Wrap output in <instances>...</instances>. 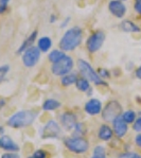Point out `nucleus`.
Masks as SVG:
<instances>
[{"label": "nucleus", "mask_w": 141, "mask_h": 158, "mask_svg": "<svg viewBox=\"0 0 141 158\" xmlns=\"http://www.w3.org/2000/svg\"><path fill=\"white\" fill-rule=\"evenodd\" d=\"M62 106L60 101L55 100V99H47L43 104V110L45 111H53L55 109L60 108Z\"/></svg>", "instance_id": "aec40b11"}, {"label": "nucleus", "mask_w": 141, "mask_h": 158, "mask_svg": "<svg viewBox=\"0 0 141 158\" xmlns=\"http://www.w3.org/2000/svg\"><path fill=\"white\" fill-rule=\"evenodd\" d=\"M113 131L118 138H123L128 131V124L124 121L122 116H118L113 121Z\"/></svg>", "instance_id": "9b49d317"}, {"label": "nucleus", "mask_w": 141, "mask_h": 158, "mask_svg": "<svg viewBox=\"0 0 141 158\" xmlns=\"http://www.w3.org/2000/svg\"><path fill=\"white\" fill-rule=\"evenodd\" d=\"M106 35L103 31L98 30L92 32L90 35L88 36L86 40V49L89 53L93 54V53L98 52V51L101 49L102 46L104 45V42H105Z\"/></svg>", "instance_id": "39448f33"}, {"label": "nucleus", "mask_w": 141, "mask_h": 158, "mask_svg": "<svg viewBox=\"0 0 141 158\" xmlns=\"http://www.w3.org/2000/svg\"><path fill=\"white\" fill-rule=\"evenodd\" d=\"M77 66L82 77H86L90 83L94 85H107V83L103 79H101V77L98 74V71L86 60L79 58L77 62Z\"/></svg>", "instance_id": "7ed1b4c3"}, {"label": "nucleus", "mask_w": 141, "mask_h": 158, "mask_svg": "<svg viewBox=\"0 0 141 158\" xmlns=\"http://www.w3.org/2000/svg\"><path fill=\"white\" fill-rule=\"evenodd\" d=\"M60 123L64 126L65 130L67 131H73L75 125L77 124V115L72 111H65L60 116Z\"/></svg>", "instance_id": "f8f14e48"}, {"label": "nucleus", "mask_w": 141, "mask_h": 158, "mask_svg": "<svg viewBox=\"0 0 141 158\" xmlns=\"http://www.w3.org/2000/svg\"><path fill=\"white\" fill-rule=\"evenodd\" d=\"M0 147L8 152H18L20 150L19 145L10 136L6 135H2V137L0 138Z\"/></svg>", "instance_id": "2eb2a0df"}, {"label": "nucleus", "mask_w": 141, "mask_h": 158, "mask_svg": "<svg viewBox=\"0 0 141 158\" xmlns=\"http://www.w3.org/2000/svg\"><path fill=\"white\" fill-rule=\"evenodd\" d=\"M2 135H4V127L0 125V136H2Z\"/></svg>", "instance_id": "ea45409f"}, {"label": "nucleus", "mask_w": 141, "mask_h": 158, "mask_svg": "<svg viewBox=\"0 0 141 158\" xmlns=\"http://www.w3.org/2000/svg\"><path fill=\"white\" fill-rule=\"evenodd\" d=\"M114 136V131L111 127H109L108 125L103 124L100 126L99 132H98V137L103 141H108L113 138Z\"/></svg>", "instance_id": "a211bd4d"}, {"label": "nucleus", "mask_w": 141, "mask_h": 158, "mask_svg": "<svg viewBox=\"0 0 141 158\" xmlns=\"http://www.w3.org/2000/svg\"><path fill=\"white\" fill-rule=\"evenodd\" d=\"M70 21H71V18H70V17H67V18H65L64 20L60 23V28H62V29L67 28V26L69 25Z\"/></svg>", "instance_id": "72a5a7b5"}, {"label": "nucleus", "mask_w": 141, "mask_h": 158, "mask_svg": "<svg viewBox=\"0 0 141 158\" xmlns=\"http://www.w3.org/2000/svg\"><path fill=\"white\" fill-rule=\"evenodd\" d=\"M4 105H6V100H4V99H0V108Z\"/></svg>", "instance_id": "58836bf2"}, {"label": "nucleus", "mask_w": 141, "mask_h": 158, "mask_svg": "<svg viewBox=\"0 0 141 158\" xmlns=\"http://www.w3.org/2000/svg\"><path fill=\"white\" fill-rule=\"evenodd\" d=\"M119 29L124 33H141V27L131 19H123L119 25Z\"/></svg>", "instance_id": "4468645a"}, {"label": "nucleus", "mask_w": 141, "mask_h": 158, "mask_svg": "<svg viewBox=\"0 0 141 158\" xmlns=\"http://www.w3.org/2000/svg\"><path fill=\"white\" fill-rule=\"evenodd\" d=\"M1 158H20V156L16 152H14V153H6V154L2 155Z\"/></svg>", "instance_id": "473e14b6"}, {"label": "nucleus", "mask_w": 141, "mask_h": 158, "mask_svg": "<svg viewBox=\"0 0 141 158\" xmlns=\"http://www.w3.org/2000/svg\"><path fill=\"white\" fill-rule=\"evenodd\" d=\"M56 20H57V16L55 15V14H51V15H50V19H49L50 23H54Z\"/></svg>", "instance_id": "e433bc0d"}, {"label": "nucleus", "mask_w": 141, "mask_h": 158, "mask_svg": "<svg viewBox=\"0 0 141 158\" xmlns=\"http://www.w3.org/2000/svg\"><path fill=\"white\" fill-rule=\"evenodd\" d=\"M33 158H47V152L44 150H37L33 153Z\"/></svg>", "instance_id": "2f4dec72"}, {"label": "nucleus", "mask_w": 141, "mask_h": 158, "mask_svg": "<svg viewBox=\"0 0 141 158\" xmlns=\"http://www.w3.org/2000/svg\"><path fill=\"white\" fill-rule=\"evenodd\" d=\"M40 50L35 46L28 48L27 50L21 53V62L23 66L27 68H32L38 63L40 58Z\"/></svg>", "instance_id": "6e6552de"}, {"label": "nucleus", "mask_w": 141, "mask_h": 158, "mask_svg": "<svg viewBox=\"0 0 141 158\" xmlns=\"http://www.w3.org/2000/svg\"><path fill=\"white\" fill-rule=\"evenodd\" d=\"M60 135V127L54 120H50L40 131L42 138H57Z\"/></svg>", "instance_id": "9d476101"}, {"label": "nucleus", "mask_w": 141, "mask_h": 158, "mask_svg": "<svg viewBox=\"0 0 141 158\" xmlns=\"http://www.w3.org/2000/svg\"><path fill=\"white\" fill-rule=\"evenodd\" d=\"M65 147L70 152L75 154H84L89 149V143L86 139L82 137H70L64 140Z\"/></svg>", "instance_id": "423d86ee"}, {"label": "nucleus", "mask_w": 141, "mask_h": 158, "mask_svg": "<svg viewBox=\"0 0 141 158\" xmlns=\"http://www.w3.org/2000/svg\"><path fill=\"white\" fill-rule=\"evenodd\" d=\"M73 66H74L73 58L70 56V55L66 54L62 60H58L57 63L52 64L51 71H52V73L54 75H56V77H64V75L72 72Z\"/></svg>", "instance_id": "20e7f679"}, {"label": "nucleus", "mask_w": 141, "mask_h": 158, "mask_svg": "<svg viewBox=\"0 0 141 158\" xmlns=\"http://www.w3.org/2000/svg\"><path fill=\"white\" fill-rule=\"evenodd\" d=\"M133 9L134 12L137 14V16L141 17V0H134Z\"/></svg>", "instance_id": "cd10ccee"}, {"label": "nucleus", "mask_w": 141, "mask_h": 158, "mask_svg": "<svg viewBox=\"0 0 141 158\" xmlns=\"http://www.w3.org/2000/svg\"><path fill=\"white\" fill-rule=\"evenodd\" d=\"M91 158H106L105 155V149L102 145H98L94 148L93 150V155Z\"/></svg>", "instance_id": "b1692460"}, {"label": "nucleus", "mask_w": 141, "mask_h": 158, "mask_svg": "<svg viewBox=\"0 0 141 158\" xmlns=\"http://www.w3.org/2000/svg\"><path fill=\"white\" fill-rule=\"evenodd\" d=\"M98 74L101 77V79L105 80V79H109L111 77V72L109 71L107 68H100L98 70Z\"/></svg>", "instance_id": "bb28decb"}, {"label": "nucleus", "mask_w": 141, "mask_h": 158, "mask_svg": "<svg viewBox=\"0 0 141 158\" xmlns=\"http://www.w3.org/2000/svg\"><path fill=\"white\" fill-rule=\"evenodd\" d=\"M126 68H127V70H132L133 68H134V63H132V62L127 63V65H126Z\"/></svg>", "instance_id": "4c0bfd02"}, {"label": "nucleus", "mask_w": 141, "mask_h": 158, "mask_svg": "<svg viewBox=\"0 0 141 158\" xmlns=\"http://www.w3.org/2000/svg\"><path fill=\"white\" fill-rule=\"evenodd\" d=\"M11 0H0V14H3L6 12L8 10V6H9V2Z\"/></svg>", "instance_id": "7c9ffc66"}, {"label": "nucleus", "mask_w": 141, "mask_h": 158, "mask_svg": "<svg viewBox=\"0 0 141 158\" xmlns=\"http://www.w3.org/2000/svg\"><path fill=\"white\" fill-rule=\"evenodd\" d=\"M52 40L49 36H42L37 40V46L36 47L40 50V52L47 53L49 52L50 49L52 48Z\"/></svg>", "instance_id": "f3484780"}, {"label": "nucleus", "mask_w": 141, "mask_h": 158, "mask_svg": "<svg viewBox=\"0 0 141 158\" xmlns=\"http://www.w3.org/2000/svg\"><path fill=\"white\" fill-rule=\"evenodd\" d=\"M83 40V29L79 26H74L65 31L60 37L58 46L64 52H71L77 49Z\"/></svg>", "instance_id": "f257e3e1"}, {"label": "nucleus", "mask_w": 141, "mask_h": 158, "mask_svg": "<svg viewBox=\"0 0 141 158\" xmlns=\"http://www.w3.org/2000/svg\"><path fill=\"white\" fill-rule=\"evenodd\" d=\"M77 77H77V73H75V72H70V73L62 77V79H60V84L64 87L71 86V85L75 84Z\"/></svg>", "instance_id": "412c9836"}, {"label": "nucleus", "mask_w": 141, "mask_h": 158, "mask_svg": "<svg viewBox=\"0 0 141 158\" xmlns=\"http://www.w3.org/2000/svg\"><path fill=\"white\" fill-rule=\"evenodd\" d=\"M38 113L31 109L26 110H19L13 114L6 121V124L13 128H23L31 125L37 118Z\"/></svg>", "instance_id": "f03ea898"}, {"label": "nucleus", "mask_w": 141, "mask_h": 158, "mask_svg": "<svg viewBox=\"0 0 141 158\" xmlns=\"http://www.w3.org/2000/svg\"><path fill=\"white\" fill-rule=\"evenodd\" d=\"M133 130L137 133H141V116L138 117L133 123Z\"/></svg>", "instance_id": "c756f323"}, {"label": "nucleus", "mask_w": 141, "mask_h": 158, "mask_svg": "<svg viewBox=\"0 0 141 158\" xmlns=\"http://www.w3.org/2000/svg\"><path fill=\"white\" fill-rule=\"evenodd\" d=\"M29 158H33V157H32V156H31V157H29Z\"/></svg>", "instance_id": "79ce46f5"}, {"label": "nucleus", "mask_w": 141, "mask_h": 158, "mask_svg": "<svg viewBox=\"0 0 141 158\" xmlns=\"http://www.w3.org/2000/svg\"><path fill=\"white\" fill-rule=\"evenodd\" d=\"M120 1H123V2H125V1H127V0H120Z\"/></svg>", "instance_id": "a19ab883"}, {"label": "nucleus", "mask_w": 141, "mask_h": 158, "mask_svg": "<svg viewBox=\"0 0 141 158\" xmlns=\"http://www.w3.org/2000/svg\"><path fill=\"white\" fill-rule=\"evenodd\" d=\"M135 77H137L138 80H141V65L135 69Z\"/></svg>", "instance_id": "c9c22d12"}, {"label": "nucleus", "mask_w": 141, "mask_h": 158, "mask_svg": "<svg viewBox=\"0 0 141 158\" xmlns=\"http://www.w3.org/2000/svg\"><path fill=\"white\" fill-rule=\"evenodd\" d=\"M122 118L124 119V121L127 124H132V123L135 122V120L137 119V113L133 109H127V110H124L122 113Z\"/></svg>", "instance_id": "5701e85b"}, {"label": "nucleus", "mask_w": 141, "mask_h": 158, "mask_svg": "<svg viewBox=\"0 0 141 158\" xmlns=\"http://www.w3.org/2000/svg\"><path fill=\"white\" fill-rule=\"evenodd\" d=\"M135 144L137 145L138 148H140V149H141V133H139L135 137Z\"/></svg>", "instance_id": "f704fd0d"}, {"label": "nucleus", "mask_w": 141, "mask_h": 158, "mask_svg": "<svg viewBox=\"0 0 141 158\" xmlns=\"http://www.w3.org/2000/svg\"><path fill=\"white\" fill-rule=\"evenodd\" d=\"M37 35H38L37 30H34L33 32H31L30 35H29L28 37H27L23 43H21V45H20V46H19L18 50H17V53H18V54H21V53H23L25 50L28 49V48L32 47L33 44L36 42V38H37Z\"/></svg>", "instance_id": "dca6fc26"}, {"label": "nucleus", "mask_w": 141, "mask_h": 158, "mask_svg": "<svg viewBox=\"0 0 141 158\" xmlns=\"http://www.w3.org/2000/svg\"><path fill=\"white\" fill-rule=\"evenodd\" d=\"M107 8L109 13L118 19H123L127 13V6L125 2L120 1V0H110L107 4Z\"/></svg>", "instance_id": "1a4fd4ad"}, {"label": "nucleus", "mask_w": 141, "mask_h": 158, "mask_svg": "<svg viewBox=\"0 0 141 158\" xmlns=\"http://www.w3.org/2000/svg\"><path fill=\"white\" fill-rule=\"evenodd\" d=\"M9 71H10L9 65H2V66H0V84L6 79V75L8 74Z\"/></svg>", "instance_id": "a878e982"}, {"label": "nucleus", "mask_w": 141, "mask_h": 158, "mask_svg": "<svg viewBox=\"0 0 141 158\" xmlns=\"http://www.w3.org/2000/svg\"><path fill=\"white\" fill-rule=\"evenodd\" d=\"M84 124L83 123H77V125H75L74 130H73V137H81V136H83L84 134Z\"/></svg>", "instance_id": "393cba45"}, {"label": "nucleus", "mask_w": 141, "mask_h": 158, "mask_svg": "<svg viewBox=\"0 0 141 158\" xmlns=\"http://www.w3.org/2000/svg\"><path fill=\"white\" fill-rule=\"evenodd\" d=\"M66 55V52H64L60 49H54L52 51H50V53L48 54V60H49L50 63L54 64V63H57L58 60H60L63 57Z\"/></svg>", "instance_id": "4be33fe9"}, {"label": "nucleus", "mask_w": 141, "mask_h": 158, "mask_svg": "<svg viewBox=\"0 0 141 158\" xmlns=\"http://www.w3.org/2000/svg\"><path fill=\"white\" fill-rule=\"evenodd\" d=\"M123 108L122 105L118 101L113 100L106 103L104 108L102 109V118L107 122H113L118 116L122 115Z\"/></svg>", "instance_id": "0eeeda50"}, {"label": "nucleus", "mask_w": 141, "mask_h": 158, "mask_svg": "<svg viewBox=\"0 0 141 158\" xmlns=\"http://www.w3.org/2000/svg\"><path fill=\"white\" fill-rule=\"evenodd\" d=\"M102 102L98 99H90L85 103L84 110L90 116H97L102 113Z\"/></svg>", "instance_id": "ddd939ff"}, {"label": "nucleus", "mask_w": 141, "mask_h": 158, "mask_svg": "<svg viewBox=\"0 0 141 158\" xmlns=\"http://www.w3.org/2000/svg\"><path fill=\"white\" fill-rule=\"evenodd\" d=\"M119 158H141V155L137 154V153H134V152H126L121 154Z\"/></svg>", "instance_id": "c85d7f7f"}, {"label": "nucleus", "mask_w": 141, "mask_h": 158, "mask_svg": "<svg viewBox=\"0 0 141 158\" xmlns=\"http://www.w3.org/2000/svg\"><path fill=\"white\" fill-rule=\"evenodd\" d=\"M75 86H77V88L79 89L80 91L84 92V94H87V91L91 88L90 82H89L88 80H87L86 77H77V82H75Z\"/></svg>", "instance_id": "6ab92c4d"}]
</instances>
